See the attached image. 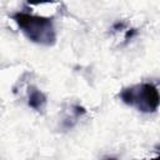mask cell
<instances>
[{"label": "cell", "mask_w": 160, "mask_h": 160, "mask_svg": "<svg viewBox=\"0 0 160 160\" xmlns=\"http://www.w3.org/2000/svg\"><path fill=\"white\" fill-rule=\"evenodd\" d=\"M11 19L30 41L44 46H52L56 42V31L51 18L18 11L11 15Z\"/></svg>", "instance_id": "obj_1"}, {"label": "cell", "mask_w": 160, "mask_h": 160, "mask_svg": "<svg viewBox=\"0 0 160 160\" xmlns=\"http://www.w3.org/2000/svg\"><path fill=\"white\" fill-rule=\"evenodd\" d=\"M119 98L124 104L145 114L154 112L160 106V92L158 88L150 82L124 88L119 92Z\"/></svg>", "instance_id": "obj_2"}, {"label": "cell", "mask_w": 160, "mask_h": 160, "mask_svg": "<svg viewBox=\"0 0 160 160\" xmlns=\"http://www.w3.org/2000/svg\"><path fill=\"white\" fill-rule=\"evenodd\" d=\"M28 105L38 112H42L46 106V95L35 86H30L28 91Z\"/></svg>", "instance_id": "obj_3"}, {"label": "cell", "mask_w": 160, "mask_h": 160, "mask_svg": "<svg viewBox=\"0 0 160 160\" xmlns=\"http://www.w3.org/2000/svg\"><path fill=\"white\" fill-rule=\"evenodd\" d=\"M151 160H160V154H159L158 156H155V158H152Z\"/></svg>", "instance_id": "obj_4"}, {"label": "cell", "mask_w": 160, "mask_h": 160, "mask_svg": "<svg viewBox=\"0 0 160 160\" xmlns=\"http://www.w3.org/2000/svg\"><path fill=\"white\" fill-rule=\"evenodd\" d=\"M106 160H115V159H112V158H111V159H106Z\"/></svg>", "instance_id": "obj_5"}]
</instances>
